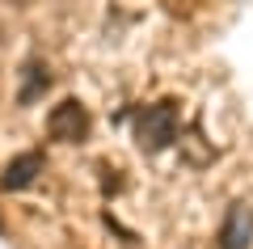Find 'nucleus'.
Listing matches in <instances>:
<instances>
[{
  "instance_id": "1",
  "label": "nucleus",
  "mask_w": 253,
  "mask_h": 249,
  "mask_svg": "<svg viewBox=\"0 0 253 249\" xmlns=\"http://www.w3.org/2000/svg\"><path fill=\"white\" fill-rule=\"evenodd\" d=\"M177 123H181V110L173 98L152 101L135 114V144L144 152H165L173 140H177Z\"/></svg>"
},
{
  "instance_id": "2",
  "label": "nucleus",
  "mask_w": 253,
  "mask_h": 249,
  "mask_svg": "<svg viewBox=\"0 0 253 249\" xmlns=\"http://www.w3.org/2000/svg\"><path fill=\"white\" fill-rule=\"evenodd\" d=\"M89 131H93V118H89V110H84L76 98L51 106V114H46V135L59 140V144H84Z\"/></svg>"
},
{
  "instance_id": "3",
  "label": "nucleus",
  "mask_w": 253,
  "mask_h": 249,
  "mask_svg": "<svg viewBox=\"0 0 253 249\" xmlns=\"http://www.w3.org/2000/svg\"><path fill=\"white\" fill-rule=\"evenodd\" d=\"M253 241V207L249 203H232L219 228V249H249Z\"/></svg>"
},
{
  "instance_id": "4",
  "label": "nucleus",
  "mask_w": 253,
  "mask_h": 249,
  "mask_svg": "<svg viewBox=\"0 0 253 249\" xmlns=\"http://www.w3.org/2000/svg\"><path fill=\"white\" fill-rule=\"evenodd\" d=\"M42 152H21V156H13L9 165H4V173H0V186L4 190H26L34 186V178L42 173Z\"/></svg>"
},
{
  "instance_id": "5",
  "label": "nucleus",
  "mask_w": 253,
  "mask_h": 249,
  "mask_svg": "<svg viewBox=\"0 0 253 249\" xmlns=\"http://www.w3.org/2000/svg\"><path fill=\"white\" fill-rule=\"evenodd\" d=\"M46 85H51V76H46V68H38V63H30V68H26V89H21V106H30V101H34L38 93H46Z\"/></svg>"
}]
</instances>
